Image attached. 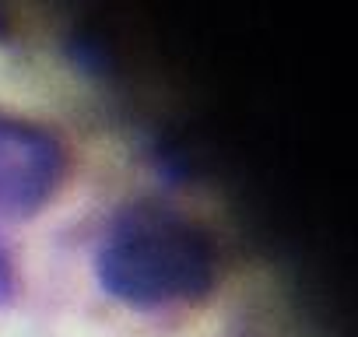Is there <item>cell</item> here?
Segmentation results:
<instances>
[{"label":"cell","mask_w":358,"mask_h":337,"mask_svg":"<svg viewBox=\"0 0 358 337\" xmlns=\"http://www.w3.org/2000/svg\"><path fill=\"white\" fill-rule=\"evenodd\" d=\"M8 285H11V274H8V260H4V253H0V295L8 292Z\"/></svg>","instance_id":"3"},{"label":"cell","mask_w":358,"mask_h":337,"mask_svg":"<svg viewBox=\"0 0 358 337\" xmlns=\"http://www.w3.org/2000/svg\"><path fill=\"white\" fill-rule=\"evenodd\" d=\"M60 176V141L29 120L0 113V215H32L53 197Z\"/></svg>","instance_id":"2"},{"label":"cell","mask_w":358,"mask_h":337,"mask_svg":"<svg viewBox=\"0 0 358 337\" xmlns=\"http://www.w3.org/2000/svg\"><path fill=\"white\" fill-rule=\"evenodd\" d=\"M102 288L127 306L165 309L204 299L218 281L211 236L176 208L141 201L123 208L95 253Z\"/></svg>","instance_id":"1"}]
</instances>
